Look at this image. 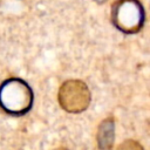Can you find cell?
I'll return each mask as SVG.
<instances>
[{"label": "cell", "mask_w": 150, "mask_h": 150, "mask_svg": "<svg viewBox=\"0 0 150 150\" xmlns=\"http://www.w3.org/2000/svg\"><path fill=\"white\" fill-rule=\"evenodd\" d=\"M116 150H144L142 144L138 143L135 139H125L122 143H120L116 148Z\"/></svg>", "instance_id": "5b68a950"}, {"label": "cell", "mask_w": 150, "mask_h": 150, "mask_svg": "<svg viewBox=\"0 0 150 150\" xmlns=\"http://www.w3.org/2000/svg\"><path fill=\"white\" fill-rule=\"evenodd\" d=\"M97 2H103V1H105V0H96Z\"/></svg>", "instance_id": "8992f818"}, {"label": "cell", "mask_w": 150, "mask_h": 150, "mask_svg": "<svg viewBox=\"0 0 150 150\" xmlns=\"http://www.w3.org/2000/svg\"><path fill=\"white\" fill-rule=\"evenodd\" d=\"M114 139H115L114 117H107L100 123L97 128V135H96L97 145L101 150H110L112 148Z\"/></svg>", "instance_id": "277c9868"}, {"label": "cell", "mask_w": 150, "mask_h": 150, "mask_svg": "<svg viewBox=\"0 0 150 150\" xmlns=\"http://www.w3.org/2000/svg\"><path fill=\"white\" fill-rule=\"evenodd\" d=\"M34 102V94L29 84L19 77H11L0 84V108L9 115L27 114Z\"/></svg>", "instance_id": "6da1fadb"}, {"label": "cell", "mask_w": 150, "mask_h": 150, "mask_svg": "<svg viewBox=\"0 0 150 150\" xmlns=\"http://www.w3.org/2000/svg\"><path fill=\"white\" fill-rule=\"evenodd\" d=\"M57 100L61 108L69 114H80L84 111L91 101L88 86L81 80L64 81L57 93Z\"/></svg>", "instance_id": "3957f363"}, {"label": "cell", "mask_w": 150, "mask_h": 150, "mask_svg": "<svg viewBox=\"0 0 150 150\" xmlns=\"http://www.w3.org/2000/svg\"><path fill=\"white\" fill-rule=\"evenodd\" d=\"M144 20L145 13L139 0H116L111 6V22L122 33H138Z\"/></svg>", "instance_id": "7a4b0ae2"}]
</instances>
